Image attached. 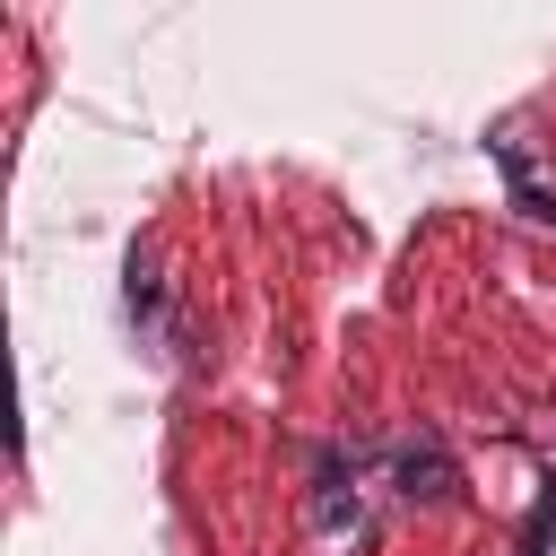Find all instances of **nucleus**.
Returning a JSON list of instances; mask_svg holds the SVG:
<instances>
[{"instance_id": "1", "label": "nucleus", "mask_w": 556, "mask_h": 556, "mask_svg": "<svg viewBox=\"0 0 556 556\" xmlns=\"http://www.w3.org/2000/svg\"><path fill=\"white\" fill-rule=\"evenodd\" d=\"M556 539V486H539V513H530V556H547Z\"/></svg>"}]
</instances>
